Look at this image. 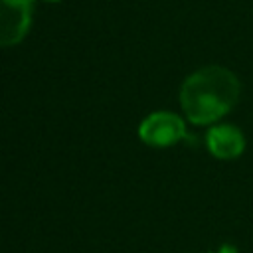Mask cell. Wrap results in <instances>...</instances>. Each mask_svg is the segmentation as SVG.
Masks as SVG:
<instances>
[{"label":"cell","instance_id":"2","mask_svg":"<svg viewBox=\"0 0 253 253\" xmlns=\"http://www.w3.org/2000/svg\"><path fill=\"white\" fill-rule=\"evenodd\" d=\"M138 136L144 144L166 148L182 138H188L184 121L168 111H156L138 125Z\"/></svg>","mask_w":253,"mask_h":253},{"label":"cell","instance_id":"5","mask_svg":"<svg viewBox=\"0 0 253 253\" xmlns=\"http://www.w3.org/2000/svg\"><path fill=\"white\" fill-rule=\"evenodd\" d=\"M219 253H235V247H231V245H223Z\"/></svg>","mask_w":253,"mask_h":253},{"label":"cell","instance_id":"4","mask_svg":"<svg viewBox=\"0 0 253 253\" xmlns=\"http://www.w3.org/2000/svg\"><path fill=\"white\" fill-rule=\"evenodd\" d=\"M206 146L217 160H235L245 150V134L235 125H213L206 132Z\"/></svg>","mask_w":253,"mask_h":253},{"label":"cell","instance_id":"1","mask_svg":"<svg viewBox=\"0 0 253 253\" xmlns=\"http://www.w3.org/2000/svg\"><path fill=\"white\" fill-rule=\"evenodd\" d=\"M241 95L239 77L223 65H206L190 73L180 89V105L192 125H215L235 109Z\"/></svg>","mask_w":253,"mask_h":253},{"label":"cell","instance_id":"3","mask_svg":"<svg viewBox=\"0 0 253 253\" xmlns=\"http://www.w3.org/2000/svg\"><path fill=\"white\" fill-rule=\"evenodd\" d=\"M34 0H0V45H16L30 30Z\"/></svg>","mask_w":253,"mask_h":253},{"label":"cell","instance_id":"6","mask_svg":"<svg viewBox=\"0 0 253 253\" xmlns=\"http://www.w3.org/2000/svg\"><path fill=\"white\" fill-rule=\"evenodd\" d=\"M47 2H59V0H47Z\"/></svg>","mask_w":253,"mask_h":253}]
</instances>
